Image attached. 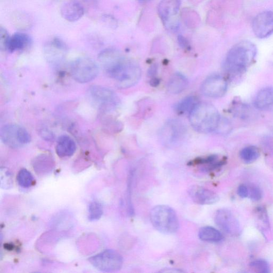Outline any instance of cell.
Returning a JSON list of instances; mask_svg holds the SVG:
<instances>
[{
  "instance_id": "cell-21",
  "label": "cell",
  "mask_w": 273,
  "mask_h": 273,
  "mask_svg": "<svg viewBox=\"0 0 273 273\" xmlns=\"http://www.w3.org/2000/svg\"><path fill=\"white\" fill-rule=\"evenodd\" d=\"M188 82L186 77L179 73L173 74L170 77L168 84V92L172 94H179L187 88Z\"/></svg>"
},
{
  "instance_id": "cell-34",
  "label": "cell",
  "mask_w": 273,
  "mask_h": 273,
  "mask_svg": "<svg viewBox=\"0 0 273 273\" xmlns=\"http://www.w3.org/2000/svg\"><path fill=\"white\" fill-rule=\"evenodd\" d=\"M178 42L180 47L184 49H188L189 47V43L187 40L182 36L178 37Z\"/></svg>"
},
{
  "instance_id": "cell-36",
  "label": "cell",
  "mask_w": 273,
  "mask_h": 273,
  "mask_svg": "<svg viewBox=\"0 0 273 273\" xmlns=\"http://www.w3.org/2000/svg\"><path fill=\"white\" fill-rule=\"evenodd\" d=\"M159 84H160V81L158 78H152L150 81V84L153 87H156Z\"/></svg>"
},
{
  "instance_id": "cell-33",
  "label": "cell",
  "mask_w": 273,
  "mask_h": 273,
  "mask_svg": "<svg viewBox=\"0 0 273 273\" xmlns=\"http://www.w3.org/2000/svg\"><path fill=\"white\" fill-rule=\"evenodd\" d=\"M238 195L242 198L248 197V187L245 185H241L237 189Z\"/></svg>"
},
{
  "instance_id": "cell-24",
  "label": "cell",
  "mask_w": 273,
  "mask_h": 273,
  "mask_svg": "<svg viewBox=\"0 0 273 273\" xmlns=\"http://www.w3.org/2000/svg\"><path fill=\"white\" fill-rule=\"evenodd\" d=\"M259 156V150L257 147L254 146L245 147L240 153V157L242 161L248 164L255 162Z\"/></svg>"
},
{
  "instance_id": "cell-2",
  "label": "cell",
  "mask_w": 273,
  "mask_h": 273,
  "mask_svg": "<svg viewBox=\"0 0 273 273\" xmlns=\"http://www.w3.org/2000/svg\"><path fill=\"white\" fill-rule=\"evenodd\" d=\"M255 45L249 41L238 43L227 53L224 63L225 70L232 75L246 71L254 62L257 55Z\"/></svg>"
},
{
  "instance_id": "cell-22",
  "label": "cell",
  "mask_w": 273,
  "mask_h": 273,
  "mask_svg": "<svg viewBox=\"0 0 273 273\" xmlns=\"http://www.w3.org/2000/svg\"><path fill=\"white\" fill-rule=\"evenodd\" d=\"M201 240L208 242H219L223 238L222 234L217 229L210 226L202 227L199 232Z\"/></svg>"
},
{
  "instance_id": "cell-7",
  "label": "cell",
  "mask_w": 273,
  "mask_h": 273,
  "mask_svg": "<svg viewBox=\"0 0 273 273\" xmlns=\"http://www.w3.org/2000/svg\"><path fill=\"white\" fill-rule=\"evenodd\" d=\"M0 136L2 142L11 148L21 147L31 141V135L26 129L15 124H9L3 127Z\"/></svg>"
},
{
  "instance_id": "cell-10",
  "label": "cell",
  "mask_w": 273,
  "mask_h": 273,
  "mask_svg": "<svg viewBox=\"0 0 273 273\" xmlns=\"http://www.w3.org/2000/svg\"><path fill=\"white\" fill-rule=\"evenodd\" d=\"M215 223L225 233L231 235L240 234L241 227L235 215L229 210L220 209L215 214Z\"/></svg>"
},
{
  "instance_id": "cell-5",
  "label": "cell",
  "mask_w": 273,
  "mask_h": 273,
  "mask_svg": "<svg viewBox=\"0 0 273 273\" xmlns=\"http://www.w3.org/2000/svg\"><path fill=\"white\" fill-rule=\"evenodd\" d=\"M97 63L88 58H79L74 61L71 66V72L75 80L80 84L93 80L99 74Z\"/></svg>"
},
{
  "instance_id": "cell-8",
  "label": "cell",
  "mask_w": 273,
  "mask_h": 273,
  "mask_svg": "<svg viewBox=\"0 0 273 273\" xmlns=\"http://www.w3.org/2000/svg\"><path fill=\"white\" fill-rule=\"evenodd\" d=\"M186 134V129L183 123L178 120H172L165 124L160 135L161 141L165 145L173 146L183 142Z\"/></svg>"
},
{
  "instance_id": "cell-35",
  "label": "cell",
  "mask_w": 273,
  "mask_h": 273,
  "mask_svg": "<svg viewBox=\"0 0 273 273\" xmlns=\"http://www.w3.org/2000/svg\"><path fill=\"white\" fill-rule=\"evenodd\" d=\"M157 72V67L156 65L152 66L148 71V75L149 76H153L156 75Z\"/></svg>"
},
{
  "instance_id": "cell-11",
  "label": "cell",
  "mask_w": 273,
  "mask_h": 273,
  "mask_svg": "<svg viewBox=\"0 0 273 273\" xmlns=\"http://www.w3.org/2000/svg\"><path fill=\"white\" fill-rule=\"evenodd\" d=\"M227 83L225 77L221 75H213L205 79L201 87L204 95L213 98L224 96L227 92Z\"/></svg>"
},
{
  "instance_id": "cell-27",
  "label": "cell",
  "mask_w": 273,
  "mask_h": 273,
  "mask_svg": "<svg viewBox=\"0 0 273 273\" xmlns=\"http://www.w3.org/2000/svg\"><path fill=\"white\" fill-rule=\"evenodd\" d=\"M88 218L90 221L99 220L103 214V208L98 202L94 201L90 203L88 208Z\"/></svg>"
},
{
  "instance_id": "cell-17",
  "label": "cell",
  "mask_w": 273,
  "mask_h": 273,
  "mask_svg": "<svg viewBox=\"0 0 273 273\" xmlns=\"http://www.w3.org/2000/svg\"><path fill=\"white\" fill-rule=\"evenodd\" d=\"M32 43V39L28 34L16 33L10 37L5 49L11 52L22 50L29 47Z\"/></svg>"
},
{
  "instance_id": "cell-13",
  "label": "cell",
  "mask_w": 273,
  "mask_h": 273,
  "mask_svg": "<svg viewBox=\"0 0 273 273\" xmlns=\"http://www.w3.org/2000/svg\"><path fill=\"white\" fill-rule=\"evenodd\" d=\"M188 193L193 201L201 205H211L220 200L219 196L215 193L198 186L189 188Z\"/></svg>"
},
{
  "instance_id": "cell-25",
  "label": "cell",
  "mask_w": 273,
  "mask_h": 273,
  "mask_svg": "<svg viewBox=\"0 0 273 273\" xmlns=\"http://www.w3.org/2000/svg\"><path fill=\"white\" fill-rule=\"evenodd\" d=\"M199 103L198 99L193 96L187 97L181 100L178 103L175 110L178 113L183 114L187 112L190 113L192 110Z\"/></svg>"
},
{
  "instance_id": "cell-19",
  "label": "cell",
  "mask_w": 273,
  "mask_h": 273,
  "mask_svg": "<svg viewBox=\"0 0 273 273\" xmlns=\"http://www.w3.org/2000/svg\"><path fill=\"white\" fill-rule=\"evenodd\" d=\"M76 146L70 137L64 135L60 137L56 147L57 154L60 157L72 156L75 152Z\"/></svg>"
},
{
  "instance_id": "cell-32",
  "label": "cell",
  "mask_w": 273,
  "mask_h": 273,
  "mask_svg": "<svg viewBox=\"0 0 273 273\" xmlns=\"http://www.w3.org/2000/svg\"><path fill=\"white\" fill-rule=\"evenodd\" d=\"M9 37L7 31L2 27L1 30H0V40H1L2 46L5 48Z\"/></svg>"
},
{
  "instance_id": "cell-29",
  "label": "cell",
  "mask_w": 273,
  "mask_h": 273,
  "mask_svg": "<svg viewBox=\"0 0 273 273\" xmlns=\"http://www.w3.org/2000/svg\"><path fill=\"white\" fill-rule=\"evenodd\" d=\"M255 214L256 218L260 224L265 227L269 225V219L266 209L263 207H259L256 209Z\"/></svg>"
},
{
  "instance_id": "cell-18",
  "label": "cell",
  "mask_w": 273,
  "mask_h": 273,
  "mask_svg": "<svg viewBox=\"0 0 273 273\" xmlns=\"http://www.w3.org/2000/svg\"><path fill=\"white\" fill-rule=\"evenodd\" d=\"M66 51L65 44L60 39L55 38L48 42L45 47V52L51 61L61 60Z\"/></svg>"
},
{
  "instance_id": "cell-12",
  "label": "cell",
  "mask_w": 273,
  "mask_h": 273,
  "mask_svg": "<svg viewBox=\"0 0 273 273\" xmlns=\"http://www.w3.org/2000/svg\"><path fill=\"white\" fill-rule=\"evenodd\" d=\"M252 29L259 39L267 38L273 34V12L267 11L257 15L254 19Z\"/></svg>"
},
{
  "instance_id": "cell-1",
  "label": "cell",
  "mask_w": 273,
  "mask_h": 273,
  "mask_svg": "<svg viewBox=\"0 0 273 273\" xmlns=\"http://www.w3.org/2000/svg\"><path fill=\"white\" fill-rule=\"evenodd\" d=\"M98 60L105 73L115 79L119 88H129L139 82L142 75L140 67L124 58L119 51L105 49L99 53Z\"/></svg>"
},
{
  "instance_id": "cell-23",
  "label": "cell",
  "mask_w": 273,
  "mask_h": 273,
  "mask_svg": "<svg viewBox=\"0 0 273 273\" xmlns=\"http://www.w3.org/2000/svg\"><path fill=\"white\" fill-rule=\"evenodd\" d=\"M52 158L48 154H41L35 158L33 162L34 169L39 173L50 172L53 167Z\"/></svg>"
},
{
  "instance_id": "cell-9",
  "label": "cell",
  "mask_w": 273,
  "mask_h": 273,
  "mask_svg": "<svg viewBox=\"0 0 273 273\" xmlns=\"http://www.w3.org/2000/svg\"><path fill=\"white\" fill-rule=\"evenodd\" d=\"M89 92L93 99L106 110H115L120 105L119 98L108 88L93 86L90 87Z\"/></svg>"
},
{
  "instance_id": "cell-28",
  "label": "cell",
  "mask_w": 273,
  "mask_h": 273,
  "mask_svg": "<svg viewBox=\"0 0 273 273\" xmlns=\"http://www.w3.org/2000/svg\"><path fill=\"white\" fill-rule=\"evenodd\" d=\"M250 266L255 271L261 273H268L270 272V267L268 263L264 260H256L254 261Z\"/></svg>"
},
{
  "instance_id": "cell-26",
  "label": "cell",
  "mask_w": 273,
  "mask_h": 273,
  "mask_svg": "<svg viewBox=\"0 0 273 273\" xmlns=\"http://www.w3.org/2000/svg\"><path fill=\"white\" fill-rule=\"evenodd\" d=\"M17 179L18 184L23 188H29L34 184V177L32 174L25 169L19 171Z\"/></svg>"
},
{
  "instance_id": "cell-30",
  "label": "cell",
  "mask_w": 273,
  "mask_h": 273,
  "mask_svg": "<svg viewBox=\"0 0 273 273\" xmlns=\"http://www.w3.org/2000/svg\"><path fill=\"white\" fill-rule=\"evenodd\" d=\"M263 193L260 188L256 185L248 187V197L253 201H258L262 198Z\"/></svg>"
},
{
  "instance_id": "cell-3",
  "label": "cell",
  "mask_w": 273,
  "mask_h": 273,
  "mask_svg": "<svg viewBox=\"0 0 273 273\" xmlns=\"http://www.w3.org/2000/svg\"><path fill=\"white\" fill-rule=\"evenodd\" d=\"M189 121L197 131L208 133L218 129L221 117L218 110L212 104L203 102H199L190 112Z\"/></svg>"
},
{
  "instance_id": "cell-4",
  "label": "cell",
  "mask_w": 273,
  "mask_h": 273,
  "mask_svg": "<svg viewBox=\"0 0 273 273\" xmlns=\"http://www.w3.org/2000/svg\"><path fill=\"white\" fill-rule=\"evenodd\" d=\"M151 223L158 231L167 234L177 232L179 223L175 211L166 205H159L151 210Z\"/></svg>"
},
{
  "instance_id": "cell-15",
  "label": "cell",
  "mask_w": 273,
  "mask_h": 273,
  "mask_svg": "<svg viewBox=\"0 0 273 273\" xmlns=\"http://www.w3.org/2000/svg\"><path fill=\"white\" fill-rule=\"evenodd\" d=\"M255 105L260 111H273V87L261 89L256 96Z\"/></svg>"
},
{
  "instance_id": "cell-31",
  "label": "cell",
  "mask_w": 273,
  "mask_h": 273,
  "mask_svg": "<svg viewBox=\"0 0 273 273\" xmlns=\"http://www.w3.org/2000/svg\"><path fill=\"white\" fill-rule=\"evenodd\" d=\"M1 175V179H1L2 186L4 185L5 188H9L11 184V179H12L10 173L6 170L4 172L2 170Z\"/></svg>"
},
{
  "instance_id": "cell-6",
  "label": "cell",
  "mask_w": 273,
  "mask_h": 273,
  "mask_svg": "<svg viewBox=\"0 0 273 273\" xmlns=\"http://www.w3.org/2000/svg\"><path fill=\"white\" fill-rule=\"evenodd\" d=\"M89 262L98 270L104 272H114L120 270L123 265V259L116 250H105L89 259Z\"/></svg>"
},
{
  "instance_id": "cell-16",
  "label": "cell",
  "mask_w": 273,
  "mask_h": 273,
  "mask_svg": "<svg viewBox=\"0 0 273 273\" xmlns=\"http://www.w3.org/2000/svg\"><path fill=\"white\" fill-rule=\"evenodd\" d=\"M85 10L83 6L79 3L72 1L65 4L61 8L62 17L66 20L75 22L84 16Z\"/></svg>"
},
{
  "instance_id": "cell-20",
  "label": "cell",
  "mask_w": 273,
  "mask_h": 273,
  "mask_svg": "<svg viewBox=\"0 0 273 273\" xmlns=\"http://www.w3.org/2000/svg\"><path fill=\"white\" fill-rule=\"evenodd\" d=\"M225 158H221L218 155H213L206 158L198 159L190 163L203 166L202 167L203 170L207 171V172H211V171L220 168L225 165Z\"/></svg>"
},
{
  "instance_id": "cell-37",
  "label": "cell",
  "mask_w": 273,
  "mask_h": 273,
  "mask_svg": "<svg viewBox=\"0 0 273 273\" xmlns=\"http://www.w3.org/2000/svg\"><path fill=\"white\" fill-rule=\"evenodd\" d=\"M138 1L142 2V3H147V2H150L152 1V0H138Z\"/></svg>"
},
{
  "instance_id": "cell-14",
  "label": "cell",
  "mask_w": 273,
  "mask_h": 273,
  "mask_svg": "<svg viewBox=\"0 0 273 273\" xmlns=\"http://www.w3.org/2000/svg\"><path fill=\"white\" fill-rule=\"evenodd\" d=\"M180 4V0H162L159 4L158 15L166 26L178 14Z\"/></svg>"
}]
</instances>
